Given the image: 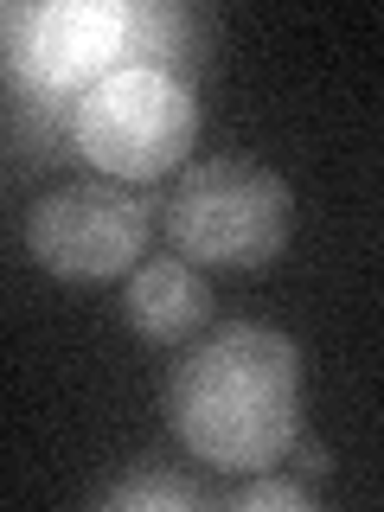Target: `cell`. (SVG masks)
<instances>
[{"label":"cell","instance_id":"6da1fadb","mask_svg":"<svg viewBox=\"0 0 384 512\" xmlns=\"http://www.w3.org/2000/svg\"><path fill=\"white\" fill-rule=\"evenodd\" d=\"M167 423L205 468H276L301 429V352L288 333L231 320L212 327L167 378Z\"/></svg>","mask_w":384,"mask_h":512},{"label":"cell","instance_id":"7a4b0ae2","mask_svg":"<svg viewBox=\"0 0 384 512\" xmlns=\"http://www.w3.org/2000/svg\"><path fill=\"white\" fill-rule=\"evenodd\" d=\"M295 224L288 180L244 154H205L173 173L160 199L167 244L199 269H263L276 263Z\"/></svg>","mask_w":384,"mask_h":512},{"label":"cell","instance_id":"3957f363","mask_svg":"<svg viewBox=\"0 0 384 512\" xmlns=\"http://www.w3.org/2000/svg\"><path fill=\"white\" fill-rule=\"evenodd\" d=\"M199 135V103L192 90L167 84L154 71H109L77 96L71 116V141L77 160H90L96 180H160V173H180V160L192 154Z\"/></svg>","mask_w":384,"mask_h":512},{"label":"cell","instance_id":"277c9868","mask_svg":"<svg viewBox=\"0 0 384 512\" xmlns=\"http://www.w3.org/2000/svg\"><path fill=\"white\" fill-rule=\"evenodd\" d=\"M148 231H154V205L135 186L77 180L32 205L26 250L58 282H109L135 269V256L148 250Z\"/></svg>","mask_w":384,"mask_h":512},{"label":"cell","instance_id":"5b68a950","mask_svg":"<svg viewBox=\"0 0 384 512\" xmlns=\"http://www.w3.org/2000/svg\"><path fill=\"white\" fill-rule=\"evenodd\" d=\"M116 45H122V7L116 0H52L39 13L20 71L39 77L52 90L84 96L96 77L116 71Z\"/></svg>","mask_w":384,"mask_h":512},{"label":"cell","instance_id":"8992f818","mask_svg":"<svg viewBox=\"0 0 384 512\" xmlns=\"http://www.w3.org/2000/svg\"><path fill=\"white\" fill-rule=\"evenodd\" d=\"M205 64H212V26L199 7H180V0H128L122 7L116 71H154L180 90H199Z\"/></svg>","mask_w":384,"mask_h":512},{"label":"cell","instance_id":"52a82bcc","mask_svg":"<svg viewBox=\"0 0 384 512\" xmlns=\"http://www.w3.org/2000/svg\"><path fill=\"white\" fill-rule=\"evenodd\" d=\"M122 314L141 340L180 346L205 327V314H212V282H205V269L186 263V256H154V263L128 269Z\"/></svg>","mask_w":384,"mask_h":512},{"label":"cell","instance_id":"ba28073f","mask_svg":"<svg viewBox=\"0 0 384 512\" xmlns=\"http://www.w3.org/2000/svg\"><path fill=\"white\" fill-rule=\"evenodd\" d=\"M0 103H7V135L20 167H52V160H77L71 141V116H77V96L52 90L39 77H26L20 64H0Z\"/></svg>","mask_w":384,"mask_h":512},{"label":"cell","instance_id":"9c48e42d","mask_svg":"<svg viewBox=\"0 0 384 512\" xmlns=\"http://www.w3.org/2000/svg\"><path fill=\"white\" fill-rule=\"evenodd\" d=\"M103 512H192V506H212V493L186 474H160V468H128L116 487L96 493Z\"/></svg>","mask_w":384,"mask_h":512},{"label":"cell","instance_id":"30bf717a","mask_svg":"<svg viewBox=\"0 0 384 512\" xmlns=\"http://www.w3.org/2000/svg\"><path fill=\"white\" fill-rule=\"evenodd\" d=\"M224 506H237V512H314L320 506V493L308 487V480H269L263 468H256L244 487H231V493H218Z\"/></svg>","mask_w":384,"mask_h":512},{"label":"cell","instance_id":"8fae6325","mask_svg":"<svg viewBox=\"0 0 384 512\" xmlns=\"http://www.w3.org/2000/svg\"><path fill=\"white\" fill-rule=\"evenodd\" d=\"M39 13L45 7H32V0H0V64H20L26 58L32 32H39Z\"/></svg>","mask_w":384,"mask_h":512},{"label":"cell","instance_id":"7c38bea8","mask_svg":"<svg viewBox=\"0 0 384 512\" xmlns=\"http://www.w3.org/2000/svg\"><path fill=\"white\" fill-rule=\"evenodd\" d=\"M282 455H288V461H295V468H301V474H314V480H320V474H327V468H333V461H327V448H320L314 436H301V429H295V436H288V448H282Z\"/></svg>","mask_w":384,"mask_h":512}]
</instances>
